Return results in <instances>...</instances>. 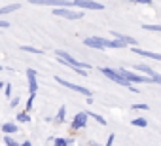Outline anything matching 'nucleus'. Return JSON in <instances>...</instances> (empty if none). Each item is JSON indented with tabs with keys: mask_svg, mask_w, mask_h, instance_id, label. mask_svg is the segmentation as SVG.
<instances>
[{
	"mask_svg": "<svg viewBox=\"0 0 161 146\" xmlns=\"http://www.w3.org/2000/svg\"><path fill=\"white\" fill-rule=\"evenodd\" d=\"M55 55L59 57V61L63 63V65H66V66H70L74 72H78V74H82V76H86V70L84 68H89V65L87 63H82V61H78V59H74L70 53H66V51H63V49H55Z\"/></svg>",
	"mask_w": 161,
	"mask_h": 146,
	"instance_id": "nucleus-1",
	"label": "nucleus"
},
{
	"mask_svg": "<svg viewBox=\"0 0 161 146\" xmlns=\"http://www.w3.org/2000/svg\"><path fill=\"white\" fill-rule=\"evenodd\" d=\"M118 72H119V74H121L129 84H131V82H133V84H153L148 76H140V74H136V72H129L127 68H118Z\"/></svg>",
	"mask_w": 161,
	"mask_h": 146,
	"instance_id": "nucleus-2",
	"label": "nucleus"
},
{
	"mask_svg": "<svg viewBox=\"0 0 161 146\" xmlns=\"http://www.w3.org/2000/svg\"><path fill=\"white\" fill-rule=\"evenodd\" d=\"M101 72H103V74H104L108 80H112V82H116V84H119V86H123V87H129V86H131V84L119 74V72L114 70V68H106V66H104V68H101Z\"/></svg>",
	"mask_w": 161,
	"mask_h": 146,
	"instance_id": "nucleus-3",
	"label": "nucleus"
},
{
	"mask_svg": "<svg viewBox=\"0 0 161 146\" xmlns=\"http://www.w3.org/2000/svg\"><path fill=\"white\" fill-rule=\"evenodd\" d=\"M55 82L61 84V86H64V87H68V89H72V91H78V93L86 95L87 99L91 97V91H89L87 87H84V86H78V84H74V82H66V80H63L61 76H55Z\"/></svg>",
	"mask_w": 161,
	"mask_h": 146,
	"instance_id": "nucleus-4",
	"label": "nucleus"
},
{
	"mask_svg": "<svg viewBox=\"0 0 161 146\" xmlns=\"http://www.w3.org/2000/svg\"><path fill=\"white\" fill-rule=\"evenodd\" d=\"M84 44L87 48H93V49H104V48H108L110 40L108 38H101V36H89V38H84Z\"/></svg>",
	"mask_w": 161,
	"mask_h": 146,
	"instance_id": "nucleus-5",
	"label": "nucleus"
},
{
	"mask_svg": "<svg viewBox=\"0 0 161 146\" xmlns=\"http://www.w3.org/2000/svg\"><path fill=\"white\" fill-rule=\"evenodd\" d=\"M53 15H57V17H64V19H82V17H84L82 12L70 10V8H57V10H53Z\"/></svg>",
	"mask_w": 161,
	"mask_h": 146,
	"instance_id": "nucleus-6",
	"label": "nucleus"
},
{
	"mask_svg": "<svg viewBox=\"0 0 161 146\" xmlns=\"http://www.w3.org/2000/svg\"><path fill=\"white\" fill-rule=\"evenodd\" d=\"M87 112H78L76 116H74V120H72V123H70V129H74V131H78V129H86L87 127Z\"/></svg>",
	"mask_w": 161,
	"mask_h": 146,
	"instance_id": "nucleus-7",
	"label": "nucleus"
},
{
	"mask_svg": "<svg viewBox=\"0 0 161 146\" xmlns=\"http://www.w3.org/2000/svg\"><path fill=\"white\" fill-rule=\"evenodd\" d=\"M136 70L144 72V74H146L153 84H161V74H159V72H155L152 66H148V65H136Z\"/></svg>",
	"mask_w": 161,
	"mask_h": 146,
	"instance_id": "nucleus-8",
	"label": "nucleus"
},
{
	"mask_svg": "<svg viewBox=\"0 0 161 146\" xmlns=\"http://www.w3.org/2000/svg\"><path fill=\"white\" fill-rule=\"evenodd\" d=\"M74 6H78V8H86V10H104V6L103 4H99V2H95V0H74Z\"/></svg>",
	"mask_w": 161,
	"mask_h": 146,
	"instance_id": "nucleus-9",
	"label": "nucleus"
},
{
	"mask_svg": "<svg viewBox=\"0 0 161 146\" xmlns=\"http://www.w3.org/2000/svg\"><path fill=\"white\" fill-rule=\"evenodd\" d=\"M27 78H29V91L32 97H36V91H38V80H36V70L32 68H27Z\"/></svg>",
	"mask_w": 161,
	"mask_h": 146,
	"instance_id": "nucleus-10",
	"label": "nucleus"
},
{
	"mask_svg": "<svg viewBox=\"0 0 161 146\" xmlns=\"http://www.w3.org/2000/svg\"><path fill=\"white\" fill-rule=\"evenodd\" d=\"M133 53H138L146 59H153V61H161V53H153V51H144V49H138V48H131Z\"/></svg>",
	"mask_w": 161,
	"mask_h": 146,
	"instance_id": "nucleus-11",
	"label": "nucleus"
},
{
	"mask_svg": "<svg viewBox=\"0 0 161 146\" xmlns=\"http://www.w3.org/2000/svg\"><path fill=\"white\" fill-rule=\"evenodd\" d=\"M112 34H114V38L121 40V42H123L125 46H133V48L136 46V40H135V38H131V36H127V34H119V32H116V31H114Z\"/></svg>",
	"mask_w": 161,
	"mask_h": 146,
	"instance_id": "nucleus-12",
	"label": "nucleus"
},
{
	"mask_svg": "<svg viewBox=\"0 0 161 146\" xmlns=\"http://www.w3.org/2000/svg\"><path fill=\"white\" fill-rule=\"evenodd\" d=\"M2 131H4L6 135H12V133H17L19 129H17V125H15V123H12V121H6V123L2 125Z\"/></svg>",
	"mask_w": 161,
	"mask_h": 146,
	"instance_id": "nucleus-13",
	"label": "nucleus"
},
{
	"mask_svg": "<svg viewBox=\"0 0 161 146\" xmlns=\"http://www.w3.org/2000/svg\"><path fill=\"white\" fill-rule=\"evenodd\" d=\"M19 8H21V4H10V6H4V8H0V15H6V14L17 12Z\"/></svg>",
	"mask_w": 161,
	"mask_h": 146,
	"instance_id": "nucleus-14",
	"label": "nucleus"
},
{
	"mask_svg": "<svg viewBox=\"0 0 161 146\" xmlns=\"http://www.w3.org/2000/svg\"><path fill=\"white\" fill-rule=\"evenodd\" d=\"M131 123H133L135 127H148V121H146V118H135Z\"/></svg>",
	"mask_w": 161,
	"mask_h": 146,
	"instance_id": "nucleus-15",
	"label": "nucleus"
},
{
	"mask_svg": "<svg viewBox=\"0 0 161 146\" xmlns=\"http://www.w3.org/2000/svg\"><path fill=\"white\" fill-rule=\"evenodd\" d=\"M21 49H23V51H29V53H34V55H42V53H44L42 49H36V48H32V46H21Z\"/></svg>",
	"mask_w": 161,
	"mask_h": 146,
	"instance_id": "nucleus-16",
	"label": "nucleus"
},
{
	"mask_svg": "<svg viewBox=\"0 0 161 146\" xmlns=\"http://www.w3.org/2000/svg\"><path fill=\"white\" fill-rule=\"evenodd\" d=\"M87 116H89V118H93V120H97L101 125H106V120H104L101 114H95V112H87Z\"/></svg>",
	"mask_w": 161,
	"mask_h": 146,
	"instance_id": "nucleus-17",
	"label": "nucleus"
},
{
	"mask_svg": "<svg viewBox=\"0 0 161 146\" xmlns=\"http://www.w3.org/2000/svg\"><path fill=\"white\" fill-rule=\"evenodd\" d=\"M17 121H21V123H27V121H31V116H29V112H21V114H17Z\"/></svg>",
	"mask_w": 161,
	"mask_h": 146,
	"instance_id": "nucleus-18",
	"label": "nucleus"
},
{
	"mask_svg": "<svg viewBox=\"0 0 161 146\" xmlns=\"http://www.w3.org/2000/svg\"><path fill=\"white\" fill-rule=\"evenodd\" d=\"M108 48H125V44H123L121 40H118V38H114V40H110V44H108Z\"/></svg>",
	"mask_w": 161,
	"mask_h": 146,
	"instance_id": "nucleus-19",
	"label": "nucleus"
},
{
	"mask_svg": "<svg viewBox=\"0 0 161 146\" xmlns=\"http://www.w3.org/2000/svg\"><path fill=\"white\" fill-rule=\"evenodd\" d=\"M64 114H66V108H64V106H61V108H59V112H57L55 121H64Z\"/></svg>",
	"mask_w": 161,
	"mask_h": 146,
	"instance_id": "nucleus-20",
	"label": "nucleus"
},
{
	"mask_svg": "<svg viewBox=\"0 0 161 146\" xmlns=\"http://www.w3.org/2000/svg\"><path fill=\"white\" fill-rule=\"evenodd\" d=\"M131 108H133V110H142V112H148V110H150V106H148V104H142V103H140V104H133Z\"/></svg>",
	"mask_w": 161,
	"mask_h": 146,
	"instance_id": "nucleus-21",
	"label": "nucleus"
},
{
	"mask_svg": "<svg viewBox=\"0 0 161 146\" xmlns=\"http://www.w3.org/2000/svg\"><path fill=\"white\" fill-rule=\"evenodd\" d=\"M4 144H6V146H19V144L10 137V135H6V137H4Z\"/></svg>",
	"mask_w": 161,
	"mask_h": 146,
	"instance_id": "nucleus-22",
	"label": "nucleus"
},
{
	"mask_svg": "<svg viewBox=\"0 0 161 146\" xmlns=\"http://www.w3.org/2000/svg\"><path fill=\"white\" fill-rule=\"evenodd\" d=\"M70 144V140H66V138H55V146H68Z\"/></svg>",
	"mask_w": 161,
	"mask_h": 146,
	"instance_id": "nucleus-23",
	"label": "nucleus"
},
{
	"mask_svg": "<svg viewBox=\"0 0 161 146\" xmlns=\"http://www.w3.org/2000/svg\"><path fill=\"white\" fill-rule=\"evenodd\" d=\"M146 31H155V32H161V25H144Z\"/></svg>",
	"mask_w": 161,
	"mask_h": 146,
	"instance_id": "nucleus-24",
	"label": "nucleus"
},
{
	"mask_svg": "<svg viewBox=\"0 0 161 146\" xmlns=\"http://www.w3.org/2000/svg\"><path fill=\"white\" fill-rule=\"evenodd\" d=\"M133 4H146V6H152V0H129Z\"/></svg>",
	"mask_w": 161,
	"mask_h": 146,
	"instance_id": "nucleus-25",
	"label": "nucleus"
},
{
	"mask_svg": "<svg viewBox=\"0 0 161 146\" xmlns=\"http://www.w3.org/2000/svg\"><path fill=\"white\" fill-rule=\"evenodd\" d=\"M114 138H116L114 135H108V140H106V144H104V146H112V144H114Z\"/></svg>",
	"mask_w": 161,
	"mask_h": 146,
	"instance_id": "nucleus-26",
	"label": "nucleus"
},
{
	"mask_svg": "<svg viewBox=\"0 0 161 146\" xmlns=\"http://www.w3.org/2000/svg\"><path fill=\"white\" fill-rule=\"evenodd\" d=\"M10 27V23L8 21H4V19H0V29H8Z\"/></svg>",
	"mask_w": 161,
	"mask_h": 146,
	"instance_id": "nucleus-27",
	"label": "nucleus"
},
{
	"mask_svg": "<svg viewBox=\"0 0 161 146\" xmlns=\"http://www.w3.org/2000/svg\"><path fill=\"white\" fill-rule=\"evenodd\" d=\"M10 95H12V86L8 84V86H6V97H10Z\"/></svg>",
	"mask_w": 161,
	"mask_h": 146,
	"instance_id": "nucleus-28",
	"label": "nucleus"
},
{
	"mask_svg": "<svg viewBox=\"0 0 161 146\" xmlns=\"http://www.w3.org/2000/svg\"><path fill=\"white\" fill-rule=\"evenodd\" d=\"M17 104H19V97H15V99L12 101V106H17Z\"/></svg>",
	"mask_w": 161,
	"mask_h": 146,
	"instance_id": "nucleus-29",
	"label": "nucleus"
},
{
	"mask_svg": "<svg viewBox=\"0 0 161 146\" xmlns=\"http://www.w3.org/2000/svg\"><path fill=\"white\" fill-rule=\"evenodd\" d=\"M19 146H32V144H31L29 140H25V142H23V144H19Z\"/></svg>",
	"mask_w": 161,
	"mask_h": 146,
	"instance_id": "nucleus-30",
	"label": "nucleus"
},
{
	"mask_svg": "<svg viewBox=\"0 0 161 146\" xmlns=\"http://www.w3.org/2000/svg\"><path fill=\"white\" fill-rule=\"evenodd\" d=\"M89 146H101V144H97V142H89Z\"/></svg>",
	"mask_w": 161,
	"mask_h": 146,
	"instance_id": "nucleus-31",
	"label": "nucleus"
}]
</instances>
